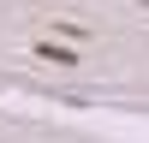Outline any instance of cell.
<instances>
[{"mask_svg": "<svg viewBox=\"0 0 149 143\" xmlns=\"http://www.w3.org/2000/svg\"><path fill=\"white\" fill-rule=\"evenodd\" d=\"M48 30H54V36H66V42H84V24H66V18H60V24H48Z\"/></svg>", "mask_w": 149, "mask_h": 143, "instance_id": "cell-1", "label": "cell"}]
</instances>
